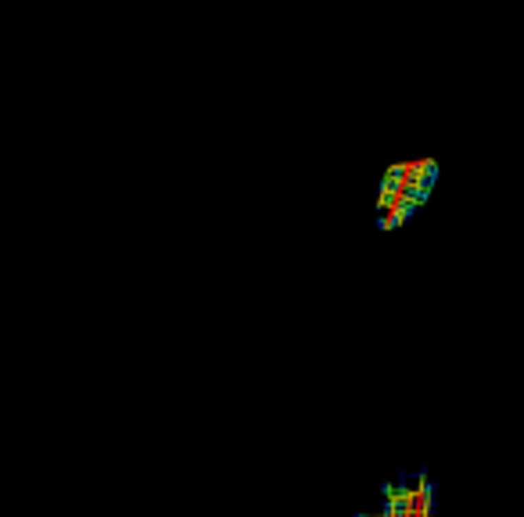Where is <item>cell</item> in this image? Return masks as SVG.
I'll use <instances>...</instances> for the list:
<instances>
[{
    "instance_id": "1",
    "label": "cell",
    "mask_w": 524,
    "mask_h": 517,
    "mask_svg": "<svg viewBox=\"0 0 524 517\" xmlns=\"http://www.w3.org/2000/svg\"><path fill=\"white\" fill-rule=\"evenodd\" d=\"M409 180H417L420 187L435 191V183H438V162H417V165H409Z\"/></svg>"
}]
</instances>
